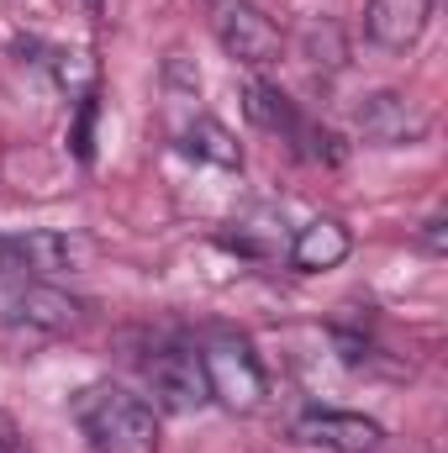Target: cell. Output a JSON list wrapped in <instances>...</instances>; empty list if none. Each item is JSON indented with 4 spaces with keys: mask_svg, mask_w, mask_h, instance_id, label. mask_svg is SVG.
Masks as SVG:
<instances>
[{
    "mask_svg": "<svg viewBox=\"0 0 448 453\" xmlns=\"http://www.w3.org/2000/svg\"><path fill=\"white\" fill-rule=\"evenodd\" d=\"M69 417L90 453H158L164 427L148 395L116 385V380H90L69 395Z\"/></svg>",
    "mask_w": 448,
    "mask_h": 453,
    "instance_id": "cell-1",
    "label": "cell"
},
{
    "mask_svg": "<svg viewBox=\"0 0 448 453\" xmlns=\"http://www.w3.org/2000/svg\"><path fill=\"white\" fill-rule=\"evenodd\" d=\"M290 443L322 453H375L385 443V427L364 411H337V406H306L290 417Z\"/></svg>",
    "mask_w": 448,
    "mask_h": 453,
    "instance_id": "cell-6",
    "label": "cell"
},
{
    "mask_svg": "<svg viewBox=\"0 0 448 453\" xmlns=\"http://www.w3.org/2000/svg\"><path fill=\"white\" fill-rule=\"evenodd\" d=\"M212 32L227 48V58L243 64V69H274L280 53H285L280 27L253 0H212Z\"/></svg>",
    "mask_w": 448,
    "mask_h": 453,
    "instance_id": "cell-4",
    "label": "cell"
},
{
    "mask_svg": "<svg viewBox=\"0 0 448 453\" xmlns=\"http://www.w3.org/2000/svg\"><path fill=\"white\" fill-rule=\"evenodd\" d=\"M353 253V237L337 217H312L306 226H296L290 237V264L301 274H322V269H337L343 258Z\"/></svg>",
    "mask_w": 448,
    "mask_h": 453,
    "instance_id": "cell-11",
    "label": "cell"
},
{
    "mask_svg": "<svg viewBox=\"0 0 448 453\" xmlns=\"http://www.w3.org/2000/svg\"><path fill=\"white\" fill-rule=\"evenodd\" d=\"M422 248H428V253H444L448 242H444V217H433V222L422 226Z\"/></svg>",
    "mask_w": 448,
    "mask_h": 453,
    "instance_id": "cell-13",
    "label": "cell"
},
{
    "mask_svg": "<svg viewBox=\"0 0 448 453\" xmlns=\"http://www.w3.org/2000/svg\"><path fill=\"white\" fill-rule=\"evenodd\" d=\"M11 449H21V433H16V422L0 411V453H11Z\"/></svg>",
    "mask_w": 448,
    "mask_h": 453,
    "instance_id": "cell-14",
    "label": "cell"
},
{
    "mask_svg": "<svg viewBox=\"0 0 448 453\" xmlns=\"http://www.w3.org/2000/svg\"><path fill=\"white\" fill-rule=\"evenodd\" d=\"M0 317L16 327H32V333L64 338L85 322V306L42 280H0Z\"/></svg>",
    "mask_w": 448,
    "mask_h": 453,
    "instance_id": "cell-5",
    "label": "cell"
},
{
    "mask_svg": "<svg viewBox=\"0 0 448 453\" xmlns=\"http://www.w3.org/2000/svg\"><path fill=\"white\" fill-rule=\"evenodd\" d=\"M180 153L212 169H243V148L232 137V127H222L217 116H190L180 127Z\"/></svg>",
    "mask_w": 448,
    "mask_h": 453,
    "instance_id": "cell-12",
    "label": "cell"
},
{
    "mask_svg": "<svg viewBox=\"0 0 448 453\" xmlns=\"http://www.w3.org/2000/svg\"><path fill=\"white\" fill-rule=\"evenodd\" d=\"M438 0H364V37L385 53H412Z\"/></svg>",
    "mask_w": 448,
    "mask_h": 453,
    "instance_id": "cell-9",
    "label": "cell"
},
{
    "mask_svg": "<svg viewBox=\"0 0 448 453\" xmlns=\"http://www.w3.org/2000/svg\"><path fill=\"white\" fill-rule=\"evenodd\" d=\"M422 132H428V116L412 111L406 96H396V90H380L359 106V137L375 142V148H406Z\"/></svg>",
    "mask_w": 448,
    "mask_h": 453,
    "instance_id": "cell-10",
    "label": "cell"
},
{
    "mask_svg": "<svg viewBox=\"0 0 448 453\" xmlns=\"http://www.w3.org/2000/svg\"><path fill=\"white\" fill-rule=\"evenodd\" d=\"M96 248L80 232L58 226H32V232H5L0 237V280H37V274H80L90 269Z\"/></svg>",
    "mask_w": 448,
    "mask_h": 453,
    "instance_id": "cell-3",
    "label": "cell"
},
{
    "mask_svg": "<svg viewBox=\"0 0 448 453\" xmlns=\"http://www.w3.org/2000/svg\"><path fill=\"white\" fill-rule=\"evenodd\" d=\"M85 5H101V0H85Z\"/></svg>",
    "mask_w": 448,
    "mask_h": 453,
    "instance_id": "cell-15",
    "label": "cell"
},
{
    "mask_svg": "<svg viewBox=\"0 0 448 453\" xmlns=\"http://www.w3.org/2000/svg\"><path fill=\"white\" fill-rule=\"evenodd\" d=\"M243 111L253 127H264V132H274L280 142H290L296 153H306V158H333V137L328 132H317L306 116L296 111V101L285 96V90H274L269 80H248L243 85Z\"/></svg>",
    "mask_w": 448,
    "mask_h": 453,
    "instance_id": "cell-7",
    "label": "cell"
},
{
    "mask_svg": "<svg viewBox=\"0 0 448 453\" xmlns=\"http://www.w3.org/2000/svg\"><path fill=\"white\" fill-rule=\"evenodd\" d=\"M143 374H148V390H153L169 411H196V406L212 401L196 348H158V353L143 364Z\"/></svg>",
    "mask_w": 448,
    "mask_h": 453,
    "instance_id": "cell-8",
    "label": "cell"
},
{
    "mask_svg": "<svg viewBox=\"0 0 448 453\" xmlns=\"http://www.w3.org/2000/svg\"><path fill=\"white\" fill-rule=\"evenodd\" d=\"M201 374H206V395L227 406V411H259L264 406V395H269V374H264V364H259V353H253V342L248 338H232V333H217V338H206L201 348Z\"/></svg>",
    "mask_w": 448,
    "mask_h": 453,
    "instance_id": "cell-2",
    "label": "cell"
}]
</instances>
